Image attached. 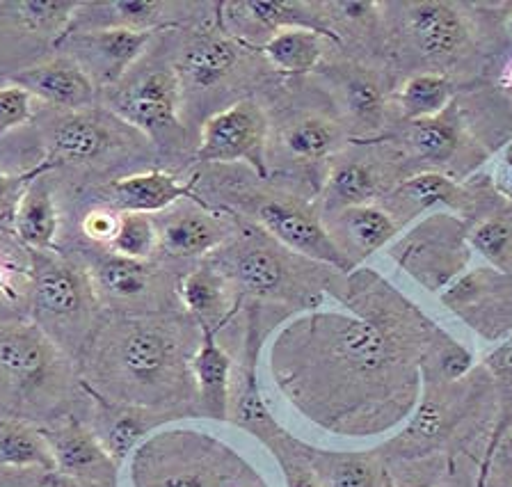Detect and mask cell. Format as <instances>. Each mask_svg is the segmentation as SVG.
<instances>
[{
	"label": "cell",
	"mask_w": 512,
	"mask_h": 487,
	"mask_svg": "<svg viewBox=\"0 0 512 487\" xmlns=\"http://www.w3.org/2000/svg\"><path fill=\"white\" fill-rule=\"evenodd\" d=\"M327 293L346 311L309 309L270 343V373L320 430L371 437L412 417L423 366L446 334L368 268L336 273Z\"/></svg>",
	"instance_id": "1"
},
{
	"label": "cell",
	"mask_w": 512,
	"mask_h": 487,
	"mask_svg": "<svg viewBox=\"0 0 512 487\" xmlns=\"http://www.w3.org/2000/svg\"><path fill=\"white\" fill-rule=\"evenodd\" d=\"M202 330L190 316L122 314L94 327L83 348L80 387L117 405L165 417L197 403L192 357Z\"/></svg>",
	"instance_id": "2"
},
{
	"label": "cell",
	"mask_w": 512,
	"mask_h": 487,
	"mask_svg": "<svg viewBox=\"0 0 512 487\" xmlns=\"http://www.w3.org/2000/svg\"><path fill=\"white\" fill-rule=\"evenodd\" d=\"M240 298L316 309L336 270L300 257L256 225H243L206 257Z\"/></svg>",
	"instance_id": "3"
},
{
	"label": "cell",
	"mask_w": 512,
	"mask_h": 487,
	"mask_svg": "<svg viewBox=\"0 0 512 487\" xmlns=\"http://www.w3.org/2000/svg\"><path fill=\"white\" fill-rule=\"evenodd\" d=\"M133 487H261L243 455L204 430L158 428L135 449Z\"/></svg>",
	"instance_id": "4"
},
{
	"label": "cell",
	"mask_w": 512,
	"mask_h": 487,
	"mask_svg": "<svg viewBox=\"0 0 512 487\" xmlns=\"http://www.w3.org/2000/svg\"><path fill=\"white\" fill-rule=\"evenodd\" d=\"M74 382L60 343L37 323L0 325V389L16 412L58 410Z\"/></svg>",
	"instance_id": "5"
},
{
	"label": "cell",
	"mask_w": 512,
	"mask_h": 487,
	"mask_svg": "<svg viewBox=\"0 0 512 487\" xmlns=\"http://www.w3.org/2000/svg\"><path fill=\"white\" fill-rule=\"evenodd\" d=\"M30 257L35 323L60 346L74 339L85 348L94 332L87 323H92V311L99 300L87 270L48 252H30Z\"/></svg>",
	"instance_id": "6"
},
{
	"label": "cell",
	"mask_w": 512,
	"mask_h": 487,
	"mask_svg": "<svg viewBox=\"0 0 512 487\" xmlns=\"http://www.w3.org/2000/svg\"><path fill=\"white\" fill-rule=\"evenodd\" d=\"M389 257L430 293L442 295L471 261L469 225L451 213H432L387 247Z\"/></svg>",
	"instance_id": "7"
},
{
	"label": "cell",
	"mask_w": 512,
	"mask_h": 487,
	"mask_svg": "<svg viewBox=\"0 0 512 487\" xmlns=\"http://www.w3.org/2000/svg\"><path fill=\"white\" fill-rule=\"evenodd\" d=\"M469 375L458 382L437 378L423 366V389L412 417L405 421L403 430L391 437L382 455L412 462L426 460L428 455L442 451L458 435V426L469 412Z\"/></svg>",
	"instance_id": "8"
},
{
	"label": "cell",
	"mask_w": 512,
	"mask_h": 487,
	"mask_svg": "<svg viewBox=\"0 0 512 487\" xmlns=\"http://www.w3.org/2000/svg\"><path fill=\"white\" fill-rule=\"evenodd\" d=\"M254 225L275 238L279 245L291 250L300 257L320 263L336 270V273H352L350 261L332 241L327 231L323 215L314 206L302 202L298 197H261L250 206Z\"/></svg>",
	"instance_id": "9"
},
{
	"label": "cell",
	"mask_w": 512,
	"mask_h": 487,
	"mask_svg": "<svg viewBox=\"0 0 512 487\" xmlns=\"http://www.w3.org/2000/svg\"><path fill=\"white\" fill-rule=\"evenodd\" d=\"M268 135L266 110L254 99L236 101L206 119L195 158L199 163H247L256 177L268 179Z\"/></svg>",
	"instance_id": "10"
},
{
	"label": "cell",
	"mask_w": 512,
	"mask_h": 487,
	"mask_svg": "<svg viewBox=\"0 0 512 487\" xmlns=\"http://www.w3.org/2000/svg\"><path fill=\"white\" fill-rule=\"evenodd\" d=\"M439 298L485 341L501 343L512 334V275L508 273L492 266L464 270Z\"/></svg>",
	"instance_id": "11"
},
{
	"label": "cell",
	"mask_w": 512,
	"mask_h": 487,
	"mask_svg": "<svg viewBox=\"0 0 512 487\" xmlns=\"http://www.w3.org/2000/svg\"><path fill=\"white\" fill-rule=\"evenodd\" d=\"M183 83L176 69L158 67L112 92L108 106L122 122L154 138L179 124Z\"/></svg>",
	"instance_id": "12"
},
{
	"label": "cell",
	"mask_w": 512,
	"mask_h": 487,
	"mask_svg": "<svg viewBox=\"0 0 512 487\" xmlns=\"http://www.w3.org/2000/svg\"><path fill=\"white\" fill-rule=\"evenodd\" d=\"M156 30L108 26L78 30L64 35L60 42L74 51V60L94 78L99 87L117 85L140 55L147 51Z\"/></svg>",
	"instance_id": "13"
},
{
	"label": "cell",
	"mask_w": 512,
	"mask_h": 487,
	"mask_svg": "<svg viewBox=\"0 0 512 487\" xmlns=\"http://www.w3.org/2000/svg\"><path fill=\"white\" fill-rule=\"evenodd\" d=\"M261 311L256 302L247 307V332H245V362L238 371L236 387H231L229 419L247 433L259 437L263 444L272 446L284 430L272 417L266 398L259 385V353H261Z\"/></svg>",
	"instance_id": "14"
},
{
	"label": "cell",
	"mask_w": 512,
	"mask_h": 487,
	"mask_svg": "<svg viewBox=\"0 0 512 487\" xmlns=\"http://www.w3.org/2000/svg\"><path fill=\"white\" fill-rule=\"evenodd\" d=\"M323 222L332 241L355 270L371 254L394 243L400 227H403L394 218V213L378 202L325 213Z\"/></svg>",
	"instance_id": "15"
},
{
	"label": "cell",
	"mask_w": 512,
	"mask_h": 487,
	"mask_svg": "<svg viewBox=\"0 0 512 487\" xmlns=\"http://www.w3.org/2000/svg\"><path fill=\"white\" fill-rule=\"evenodd\" d=\"M483 204L478 188H469L442 172H419L403 181L384 195L382 206L394 213V218L405 225L416 213L430 211L435 206H448L464 215H474L476 206Z\"/></svg>",
	"instance_id": "16"
},
{
	"label": "cell",
	"mask_w": 512,
	"mask_h": 487,
	"mask_svg": "<svg viewBox=\"0 0 512 487\" xmlns=\"http://www.w3.org/2000/svg\"><path fill=\"white\" fill-rule=\"evenodd\" d=\"M12 83L30 92L37 101H46L71 113H85L99 90L94 78L74 58H60L23 69L12 76Z\"/></svg>",
	"instance_id": "17"
},
{
	"label": "cell",
	"mask_w": 512,
	"mask_h": 487,
	"mask_svg": "<svg viewBox=\"0 0 512 487\" xmlns=\"http://www.w3.org/2000/svg\"><path fill=\"white\" fill-rule=\"evenodd\" d=\"M85 394L90 396L96 405V421L92 428L94 435L117 467H122L124 462H128V458H131L144 439L151 433H156V430L167 421V417H160L158 412L110 403L106 398L90 394V391H85Z\"/></svg>",
	"instance_id": "18"
},
{
	"label": "cell",
	"mask_w": 512,
	"mask_h": 487,
	"mask_svg": "<svg viewBox=\"0 0 512 487\" xmlns=\"http://www.w3.org/2000/svg\"><path fill=\"white\" fill-rule=\"evenodd\" d=\"M176 291H179L183 311L199 325V330L218 334L220 327L234 316L238 307L234 286L206 259L181 279Z\"/></svg>",
	"instance_id": "19"
},
{
	"label": "cell",
	"mask_w": 512,
	"mask_h": 487,
	"mask_svg": "<svg viewBox=\"0 0 512 487\" xmlns=\"http://www.w3.org/2000/svg\"><path fill=\"white\" fill-rule=\"evenodd\" d=\"M42 430L48 444H51L55 474L80 481V478H99L117 469L106 449L96 439L94 430L78 419H64Z\"/></svg>",
	"instance_id": "20"
},
{
	"label": "cell",
	"mask_w": 512,
	"mask_h": 487,
	"mask_svg": "<svg viewBox=\"0 0 512 487\" xmlns=\"http://www.w3.org/2000/svg\"><path fill=\"white\" fill-rule=\"evenodd\" d=\"M231 373H234V362L220 346L218 334L202 330V341L192 357V378H195L197 410L204 417L215 421L229 419Z\"/></svg>",
	"instance_id": "21"
},
{
	"label": "cell",
	"mask_w": 512,
	"mask_h": 487,
	"mask_svg": "<svg viewBox=\"0 0 512 487\" xmlns=\"http://www.w3.org/2000/svg\"><path fill=\"white\" fill-rule=\"evenodd\" d=\"M192 183L179 181L170 172L149 170L108 183V199L119 213H160L179 199H192Z\"/></svg>",
	"instance_id": "22"
},
{
	"label": "cell",
	"mask_w": 512,
	"mask_h": 487,
	"mask_svg": "<svg viewBox=\"0 0 512 487\" xmlns=\"http://www.w3.org/2000/svg\"><path fill=\"white\" fill-rule=\"evenodd\" d=\"M407 30L421 55L444 60L458 53L469 37L467 21L448 3H414L407 12Z\"/></svg>",
	"instance_id": "23"
},
{
	"label": "cell",
	"mask_w": 512,
	"mask_h": 487,
	"mask_svg": "<svg viewBox=\"0 0 512 487\" xmlns=\"http://www.w3.org/2000/svg\"><path fill=\"white\" fill-rule=\"evenodd\" d=\"M234 229L224 225L213 211H179L158 229L160 250L170 257H208L229 241Z\"/></svg>",
	"instance_id": "24"
},
{
	"label": "cell",
	"mask_w": 512,
	"mask_h": 487,
	"mask_svg": "<svg viewBox=\"0 0 512 487\" xmlns=\"http://www.w3.org/2000/svg\"><path fill=\"white\" fill-rule=\"evenodd\" d=\"M222 7L229 10L224 12V17L229 19V26L238 23L243 28H261V33H268V39L282 33V30L307 28L330 37L332 42H339L334 30L316 12H309V5L286 3V0H245V3H227Z\"/></svg>",
	"instance_id": "25"
},
{
	"label": "cell",
	"mask_w": 512,
	"mask_h": 487,
	"mask_svg": "<svg viewBox=\"0 0 512 487\" xmlns=\"http://www.w3.org/2000/svg\"><path fill=\"white\" fill-rule=\"evenodd\" d=\"M300 446L323 487H389V474L380 453L325 451L304 442Z\"/></svg>",
	"instance_id": "26"
},
{
	"label": "cell",
	"mask_w": 512,
	"mask_h": 487,
	"mask_svg": "<svg viewBox=\"0 0 512 487\" xmlns=\"http://www.w3.org/2000/svg\"><path fill=\"white\" fill-rule=\"evenodd\" d=\"M243 44L224 35H204L192 42L181 55L179 76L197 90H211L229 74H234L240 62Z\"/></svg>",
	"instance_id": "27"
},
{
	"label": "cell",
	"mask_w": 512,
	"mask_h": 487,
	"mask_svg": "<svg viewBox=\"0 0 512 487\" xmlns=\"http://www.w3.org/2000/svg\"><path fill=\"white\" fill-rule=\"evenodd\" d=\"M87 275L99 300L133 302L154 291L156 270L147 261L119 257L115 252L96 259Z\"/></svg>",
	"instance_id": "28"
},
{
	"label": "cell",
	"mask_w": 512,
	"mask_h": 487,
	"mask_svg": "<svg viewBox=\"0 0 512 487\" xmlns=\"http://www.w3.org/2000/svg\"><path fill=\"white\" fill-rule=\"evenodd\" d=\"M60 213L44 177L30 183L14 209V231L28 252H51L58 238Z\"/></svg>",
	"instance_id": "29"
},
{
	"label": "cell",
	"mask_w": 512,
	"mask_h": 487,
	"mask_svg": "<svg viewBox=\"0 0 512 487\" xmlns=\"http://www.w3.org/2000/svg\"><path fill=\"white\" fill-rule=\"evenodd\" d=\"M387 193L389 188L384 186L378 167L373 163L357 161V158L336 161L325 183V213L375 204Z\"/></svg>",
	"instance_id": "30"
},
{
	"label": "cell",
	"mask_w": 512,
	"mask_h": 487,
	"mask_svg": "<svg viewBox=\"0 0 512 487\" xmlns=\"http://www.w3.org/2000/svg\"><path fill=\"white\" fill-rule=\"evenodd\" d=\"M110 147V131L96 115L71 113L60 119L51 138L48 161L55 167L60 163H87L99 158Z\"/></svg>",
	"instance_id": "31"
},
{
	"label": "cell",
	"mask_w": 512,
	"mask_h": 487,
	"mask_svg": "<svg viewBox=\"0 0 512 487\" xmlns=\"http://www.w3.org/2000/svg\"><path fill=\"white\" fill-rule=\"evenodd\" d=\"M44 469L55 474V458L42 428L0 417V469Z\"/></svg>",
	"instance_id": "32"
},
{
	"label": "cell",
	"mask_w": 512,
	"mask_h": 487,
	"mask_svg": "<svg viewBox=\"0 0 512 487\" xmlns=\"http://www.w3.org/2000/svg\"><path fill=\"white\" fill-rule=\"evenodd\" d=\"M405 140L414 156L423 163L442 165L458 154L462 142V126L458 119V110L451 103L444 113L437 117L410 122L405 131Z\"/></svg>",
	"instance_id": "33"
},
{
	"label": "cell",
	"mask_w": 512,
	"mask_h": 487,
	"mask_svg": "<svg viewBox=\"0 0 512 487\" xmlns=\"http://www.w3.org/2000/svg\"><path fill=\"white\" fill-rule=\"evenodd\" d=\"M330 37L316 33V30L307 28H291L282 30V33L272 35L268 42H263L254 49H259L272 67L284 71V74L300 76L314 71L320 60H323V51Z\"/></svg>",
	"instance_id": "34"
},
{
	"label": "cell",
	"mask_w": 512,
	"mask_h": 487,
	"mask_svg": "<svg viewBox=\"0 0 512 487\" xmlns=\"http://www.w3.org/2000/svg\"><path fill=\"white\" fill-rule=\"evenodd\" d=\"M341 126L327 117H302L288 124L282 133V145L300 161H323L341 147Z\"/></svg>",
	"instance_id": "35"
},
{
	"label": "cell",
	"mask_w": 512,
	"mask_h": 487,
	"mask_svg": "<svg viewBox=\"0 0 512 487\" xmlns=\"http://www.w3.org/2000/svg\"><path fill=\"white\" fill-rule=\"evenodd\" d=\"M483 366L490 371L496 394L501 396V417L492 433L490 446H487L483 469H480V476H478V487H485V481L492 469L494 453L501 444V437L506 435V430L512 426V334L501 343H496L492 353L483 359Z\"/></svg>",
	"instance_id": "36"
},
{
	"label": "cell",
	"mask_w": 512,
	"mask_h": 487,
	"mask_svg": "<svg viewBox=\"0 0 512 487\" xmlns=\"http://www.w3.org/2000/svg\"><path fill=\"white\" fill-rule=\"evenodd\" d=\"M469 245L490 261L494 270L512 275V202L508 209H496L474 220L469 227Z\"/></svg>",
	"instance_id": "37"
},
{
	"label": "cell",
	"mask_w": 512,
	"mask_h": 487,
	"mask_svg": "<svg viewBox=\"0 0 512 487\" xmlns=\"http://www.w3.org/2000/svg\"><path fill=\"white\" fill-rule=\"evenodd\" d=\"M453 85L444 74L426 71L416 74L403 85L398 94V108L407 122H421V119L437 117L451 106Z\"/></svg>",
	"instance_id": "38"
},
{
	"label": "cell",
	"mask_w": 512,
	"mask_h": 487,
	"mask_svg": "<svg viewBox=\"0 0 512 487\" xmlns=\"http://www.w3.org/2000/svg\"><path fill=\"white\" fill-rule=\"evenodd\" d=\"M80 7L83 3H76V0H21V3H14L23 26L39 30V33H53V44L71 28Z\"/></svg>",
	"instance_id": "39"
},
{
	"label": "cell",
	"mask_w": 512,
	"mask_h": 487,
	"mask_svg": "<svg viewBox=\"0 0 512 487\" xmlns=\"http://www.w3.org/2000/svg\"><path fill=\"white\" fill-rule=\"evenodd\" d=\"M108 247L119 257L147 261L160 247L156 222L144 213H122L117 234Z\"/></svg>",
	"instance_id": "40"
},
{
	"label": "cell",
	"mask_w": 512,
	"mask_h": 487,
	"mask_svg": "<svg viewBox=\"0 0 512 487\" xmlns=\"http://www.w3.org/2000/svg\"><path fill=\"white\" fill-rule=\"evenodd\" d=\"M341 87L348 115L357 119L359 124L378 129L384 115V99L380 87L366 76H348Z\"/></svg>",
	"instance_id": "41"
},
{
	"label": "cell",
	"mask_w": 512,
	"mask_h": 487,
	"mask_svg": "<svg viewBox=\"0 0 512 487\" xmlns=\"http://www.w3.org/2000/svg\"><path fill=\"white\" fill-rule=\"evenodd\" d=\"M270 451L275 453L279 467H282L286 487H323L314 467L304 458L298 439L284 433L270 446Z\"/></svg>",
	"instance_id": "42"
},
{
	"label": "cell",
	"mask_w": 512,
	"mask_h": 487,
	"mask_svg": "<svg viewBox=\"0 0 512 487\" xmlns=\"http://www.w3.org/2000/svg\"><path fill=\"white\" fill-rule=\"evenodd\" d=\"M35 97L19 85L0 87V138L26 126L35 117Z\"/></svg>",
	"instance_id": "43"
},
{
	"label": "cell",
	"mask_w": 512,
	"mask_h": 487,
	"mask_svg": "<svg viewBox=\"0 0 512 487\" xmlns=\"http://www.w3.org/2000/svg\"><path fill=\"white\" fill-rule=\"evenodd\" d=\"M53 163L44 158L42 163L37 167H32L28 172H21V174H7L0 170V209H16V204H19L21 195L26 193V188L30 186L32 181L44 177L48 170H53Z\"/></svg>",
	"instance_id": "44"
},
{
	"label": "cell",
	"mask_w": 512,
	"mask_h": 487,
	"mask_svg": "<svg viewBox=\"0 0 512 487\" xmlns=\"http://www.w3.org/2000/svg\"><path fill=\"white\" fill-rule=\"evenodd\" d=\"M119 220H122V213L112 209V206H108V209H92L83 218V231L94 243L110 245L119 229Z\"/></svg>",
	"instance_id": "45"
},
{
	"label": "cell",
	"mask_w": 512,
	"mask_h": 487,
	"mask_svg": "<svg viewBox=\"0 0 512 487\" xmlns=\"http://www.w3.org/2000/svg\"><path fill=\"white\" fill-rule=\"evenodd\" d=\"M389 487H435V481L428 476H419V474H410L403 478L389 476Z\"/></svg>",
	"instance_id": "46"
},
{
	"label": "cell",
	"mask_w": 512,
	"mask_h": 487,
	"mask_svg": "<svg viewBox=\"0 0 512 487\" xmlns=\"http://www.w3.org/2000/svg\"><path fill=\"white\" fill-rule=\"evenodd\" d=\"M10 279H12V268L7 266L5 261H0V293L10 291Z\"/></svg>",
	"instance_id": "47"
},
{
	"label": "cell",
	"mask_w": 512,
	"mask_h": 487,
	"mask_svg": "<svg viewBox=\"0 0 512 487\" xmlns=\"http://www.w3.org/2000/svg\"><path fill=\"white\" fill-rule=\"evenodd\" d=\"M503 161H506V170L510 172V177H512V142L506 149V156H503Z\"/></svg>",
	"instance_id": "48"
},
{
	"label": "cell",
	"mask_w": 512,
	"mask_h": 487,
	"mask_svg": "<svg viewBox=\"0 0 512 487\" xmlns=\"http://www.w3.org/2000/svg\"><path fill=\"white\" fill-rule=\"evenodd\" d=\"M496 487H512V471H508V474H503L499 478V483H496Z\"/></svg>",
	"instance_id": "49"
},
{
	"label": "cell",
	"mask_w": 512,
	"mask_h": 487,
	"mask_svg": "<svg viewBox=\"0 0 512 487\" xmlns=\"http://www.w3.org/2000/svg\"><path fill=\"white\" fill-rule=\"evenodd\" d=\"M42 487H64V485L58 481V478H55V481H48V483H44Z\"/></svg>",
	"instance_id": "50"
},
{
	"label": "cell",
	"mask_w": 512,
	"mask_h": 487,
	"mask_svg": "<svg viewBox=\"0 0 512 487\" xmlns=\"http://www.w3.org/2000/svg\"><path fill=\"white\" fill-rule=\"evenodd\" d=\"M508 30H510V35H512V17H510V21H508Z\"/></svg>",
	"instance_id": "51"
},
{
	"label": "cell",
	"mask_w": 512,
	"mask_h": 487,
	"mask_svg": "<svg viewBox=\"0 0 512 487\" xmlns=\"http://www.w3.org/2000/svg\"><path fill=\"white\" fill-rule=\"evenodd\" d=\"M261 487H268V485H261Z\"/></svg>",
	"instance_id": "52"
}]
</instances>
